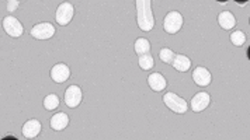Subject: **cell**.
I'll return each instance as SVG.
<instances>
[{"label": "cell", "mask_w": 250, "mask_h": 140, "mask_svg": "<svg viewBox=\"0 0 250 140\" xmlns=\"http://www.w3.org/2000/svg\"><path fill=\"white\" fill-rule=\"evenodd\" d=\"M136 23L142 31H150L155 26V17L150 9V0H136Z\"/></svg>", "instance_id": "obj_1"}, {"label": "cell", "mask_w": 250, "mask_h": 140, "mask_svg": "<svg viewBox=\"0 0 250 140\" xmlns=\"http://www.w3.org/2000/svg\"><path fill=\"white\" fill-rule=\"evenodd\" d=\"M163 102L166 104L167 108H170L171 111L176 112V114H185L187 109H188V105H187L184 98L179 97L174 93H166L163 95Z\"/></svg>", "instance_id": "obj_2"}, {"label": "cell", "mask_w": 250, "mask_h": 140, "mask_svg": "<svg viewBox=\"0 0 250 140\" xmlns=\"http://www.w3.org/2000/svg\"><path fill=\"white\" fill-rule=\"evenodd\" d=\"M163 27H165V31L167 34H176L182 30L183 27V16L179 13V12H170V13L166 14L165 17V21H163Z\"/></svg>", "instance_id": "obj_3"}, {"label": "cell", "mask_w": 250, "mask_h": 140, "mask_svg": "<svg viewBox=\"0 0 250 140\" xmlns=\"http://www.w3.org/2000/svg\"><path fill=\"white\" fill-rule=\"evenodd\" d=\"M73 14H75V7L72 3H67V1H64L58 6L56 9V21L59 26H67L70 23V20L73 18Z\"/></svg>", "instance_id": "obj_4"}, {"label": "cell", "mask_w": 250, "mask_h": 140, "mask_svg": "<svg viewBox=\"0 0 250 140\" xmlns=\"http://www.w3.org/2000/svg\"><path fill=\"white\" fill-rule=\"evenodd\" d=\"M3 28H4V31H6L10 37H13V38L21 37L23 32H24V27L21 26V23H20L16 17H13V16H7V17L3 20Z\"/></svg>", "instance_id": "obj_5"}, {"label": "cell", "mask_w": 250, "mask_h": 140, "mask_svg": "<svg viewBox=\"0 0 250 140\" xmlns=\"http://www.w3.org/2000/svg\"><path fill=\"white\" fill-rule=\"evenodd\" d=\"M55 34V27L51 23H40L33 27L31 37L35 39H50Z\"/></svg>", "instance_id": "obj_6"}, {"label": "cell", "mask_w": 250, "mask_h": 140, "mask_svg": "<svg viewBox=\"0 0 250 140\" xmlns=\"http://www.w3.org/2000/svg\"><path fill=\"white\" fill-rule=\"evenodd\" d=\"M83 98V93L79 86H69L65 91V104L69 108H76L80 105Z\"/></svg>", "instance_id": "obj_7"}, {"label": "cell", "mask_w": 250, "mask_h": 140, "mask_svg": "<svg viewBox=\"0 0 250 140\" xmlns=\"http://www.w3.org/2000/svg\"><path fill=\"white\" fill-rule=\"evenodd\" d=\"M193 80L196 81V84L200 86V87H207V86L211 84L212 76H211L210 70H207L202 66H198V67H196L193 70Z\"/></svg>", "instance_id": "obj_8"}, {"label": "cell", "mask_w": 250, "mask_h": 140, "mask_svg": "<svg viewBox=\"0 0 250 140\" xmlns=\"http://www.w3.org/2000/svg\"><path fill=\"white\" fill-rule=\"evenodd\" d=\"M69 77H70V69L65 63L55 64L51 70V78L55 83H65Z\"/></svg>", "instance_id": "obj_9"}, {"label": "cell", "mask_w": 250, "mask_h": 140, "mask_svg": "<svg viewBox=\"0 0 250 140\" xmlns=\"http://www.w3.org/2000/svg\"><path fill=\"white\" fill-rule=\"evenodd\" d=\"M210 94L205 93V91H201V93H197L193 97V100H191V108H193L194 112H201V111H204L210 105Z\"/></svg>", "instance_id": "obj_10"}, {"label": "cell", "mask_w": 250, "mask_h": 140, "mask_svg": "<svg viewBox=\"0 0 250 140\" xmlns=\"http://www.w3.org/2000/svg\"><path fill=\"white\" fill-rule=\"evenodd\" d=\"M41 132V122L38 119H30L27 121L23 126V135L27 139H34L40 135Z\"/></svg>", "instance_id": "obj_11"}, {"label": "cell", "mask_w": 250, "mask_h": 140, "mask_svg": "<svg viewBox=\"0 0 250 140\" xmlns=\"http://www.w3.org/2000/svg\"><path fill=\"white\" fill-rule=\"evenodd\" d=\"M148 84L149 87L153 90V91H162V90L166 89L167 86V81L163 75L160 73H152L150 76L148 77Z\"/></svg>", "instance_id": "obj_12"}, {"label": "cell", "mask_w": 250, "mask_h": 140, "mask_svg": "<svg viewBox=\"0 0 250 140\" xmlns=\"http://www.w3.org/2000/svg\"><path fill=\"white\" fill-rule=\"evenodd\" d=\"M171 66H173L177 72L184 73V72H187V70L191 67V61H190L185 55H177V53H176V56H174V59H173V62H171Z\"/></svg>", "instance_id": "obj_13"}, {"label": "cell", "mask_w": 250, "mask_h": 140, "mask_svg": "<svg viewBox=\"0 0 250 140\" xmlns=\"http://www.w3.org/2000/svg\"><path fill=\"white\" fill-rule=\"evenodd\" d=\"M69 125V116L65 112H58L51 118V127L53 130H64Z\"/></svg>", "instance_id": "obj_14"}, {"label": "cell", "mask_w": 250, "mask_h": 140, "mask_svg": "<svg viewBox=\"0 0 250 140\" xmlns=\"http://www.w3.org/2000/svg\"><path fill=\"white\" fill-rule=\"evenodd\" d=\"M218 23L224 30H231L236 24V18L231 12H222L218 16Z\"/></svg>", "instance_id": "obj_15"}, {"label": "cell", "mask_w": 250, "mask_h": 140, "mask_svg": "<svg viewBox=\"0 0 250 140\" xmlns=\"http://www.w3.org/2000/svg\"><path fill=\"white\" fill-rule=\"evenodd\" d=\"M135 52L138 56L150 53V42L145 38H138L135 41Z\"/></svg>", "instance_id": "obj_16"}, {"label": "cell", "mask_w": 250, "mask_h": 140, "mask_svg": "<svg viewBox=\"0 0 250 140\" xmlns=\"http://www.w3.org/2000/svg\"><path fill=\"white\" fill-rule=\"evenodd\" d=\"M138 63H139V67H141L142 70H150V69L155 66V61H153V58H152L150 53H145V55L139 56Z\"/></svg>", "instance_id": "obj_17"}, {"label": "cell", "mask_w": 250, "mask_h": 140, "mask_svg": "<svg viewBox=\"0 0 250 140\" xmlns=\"http://www.w3.org/2000/svg\"><path fill=\"white\" fill-rule=\"evenodd\" d=\"M58 105H59V98L56 94H50L44 98V108L47 111H52L55 108H58Z\"/></svg>", "instance_id": "obj_18"}, {"label": "cell", "mask_w": 250, "mask_h": 140, "mask_svg": "<svg viewBox=\"0 0 250 140\" xmlns=\"http://www.w3.org/2000/svg\"><path fill=\"white\" fill-rule=\"evenodd\" d=\"M174 56H176V53L171 51L170 48H162V49L159 51V58H160V61H162L163 63L171 64Z\"/></svg>", "instance_id": "obj_19"}, {"label": "cell", "mask_w": 250, "mask_h": 140, "mask_svg": "<svg viewBox=\"0 0 250 140\" xmlns=\"http://www.w3.org/2000/svg\"><path fill=\"white\" fill-rule=\"evenodd\" d=\"M231 42L235 45V47H242L245 42H246V34L243 31H235L232 32L231 35Z\"/></svg>", "instance_id": "obj_20"}, {"label": "cell", "mask_w": 250, "mask_h": 140, "mask_svg": "<svg viewBox=\"0 0 250 140\" xmlns=\"http://www.w3.org/2000/svg\"><path fill=\"white\" fill-rule=\"evenodd\" d=\"M18 7V1L17 0H9L7 1V10L9 12H14Z\"/></svg>", "instance_id": "obj_21"}]
</instances>
